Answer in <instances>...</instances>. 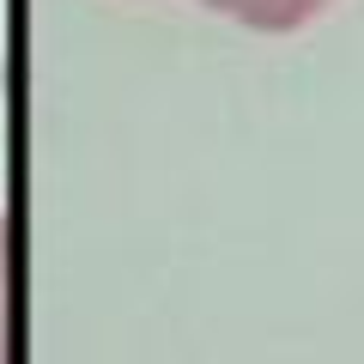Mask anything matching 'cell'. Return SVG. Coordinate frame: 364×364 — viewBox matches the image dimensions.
<instances>
[{
	"mask_svg": "<svg viewBox=\"0 0 364 364\" xmlns=\"http://www.w3.org/2000/svg\"><path fill=\"white\" fill-rule=\"evenodd\" d=\"M0 364H13V231L0 213Z\"/></svg>",
	"mask_w": 364,
	"mask_h": 364,
	"instance_id": "obj_2",
	"label": "cell"
},
{
	"mask_svg": "<svg viewBox=\"0 0 364 364\" xmlns=\"http://www.w3.org/2000/svg\"><path fill=\"white\" fill-rule=\"evenodd\" d=\"M207 6H219V13L243 18V25H255V31H298L304 18L322 13L328 0H207Z\"/></svg>",
	"mask_w": 364,
	"mask_h": 364,
	"instance_id": "obj_1",
	"label": "cell"
}]
</instances>
